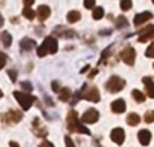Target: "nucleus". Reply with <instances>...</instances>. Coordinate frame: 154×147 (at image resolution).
I'll return each instance as SVG.
<instances>
[{
  "label": "nucleus",
  "instance_id": "nucleus-21",
  "mask_svg": "<svg viewBox=\"0 0 154 147\" xmlns=\"http://www.w3.org/2000/svg\"><path fill=\"white\" fill-rule=\"evenodd\" d=\"M92 16H93V19H95V20H100V19L104 16V10L101 7H96L95 10H93Z\"/></svg>",
  "mask_w": 154,
  "mask_h": 147
},
{
  "label": "nucleus",
  "instance_id": "nucleus-29",
  "mask_svg": "<svg viewBox=\"0 0 154 147\" xmlns=\"http://www.w3.org/2000/svg\"><path fill=\"white\" fill-rule=\"evenodd\" d=\"M96 4V0H84V7L91 10V8H95Z\"/></svg>",
  "mask_w": 154,
  "mask_h": 147
},
{
  "label": "nucleus",
  "instance_id": "nucleus-16",
  "mask_svg": "<svg viewBox=\"0 0 154 147\" xmlns=\"http://www.w3.org/2000/svg\"><path fill=\"white\" fill-rule=\"evenodd\" d=\"M80 18H81V14H80L79 11H70L66 16V19H68L69 23H76V22L80 20Z\"/></svg>",
  "mask_w": 154,
  "mask_h": 147
},
{
  "label": "nucleus",
  "instance_id": "nucleus-30",
  "mask_svg": "<svg viewBox=\"0 0 154 147\" xmlns=\"http://www.w3.org/2000/svg\"><path fill=\"white\" fill-rule=\"evenodd\" d=\"M5 62H7V56L0 51V69H3L5 66Z\"/></svg>",
  "mask_w": 154,
  "mask_h": 147
},
{
  "label": "nucleus",
  "instance_id": "nucleus-22",
  "mask_svg": "<svg viewBox=\"0 0 154 147\" xmlns=\"http://www.w3.org/2000/svg\"><path fill=\"white\" fill-rule=\"evenodd\" d=\"M131 94H133V97H134V99H135L138 103H143V101H145V94L142 93L141 91H138V89H134Z\"/></svg>",
  "mask_w": 154,
  "mask_h": 147
},
{
  "label": "nucleus",
  "instance_id": "nucleus-24",
  "mask_svg": "<svg viewBox=\"0 0 154 147\" xmlns=\"http://www.w3.org/2000/svg\"><path fill=\"white\" fill-rule=\"evenodd\" d=\"M60 92H61V93H60V100H62V101H68V100H69V96H70L69 88H64Z\"/></svg>",
  "mask_w": 154,
  "mask_h": 147
},
{
  "label": "nucleus",
  "instance_id": "nucleus-32",
  "mask_svg": "<svg viewBox=\"0 0 154 147\" xmlns=\"http://www.w3.org/2000/svg\"><path fill=\"white\" fill-rule=\"evenodd\" d=\"M8 76L11 77V81H12V82H15V81H16V72H15V70H8Z\"/></svg>",
  "mask_w": 154,
  "mask_h": 147
},
{
  "label": "nucleus",
  "instance_id": "nucleus-25",
  "mask_svg": "<svg viewBox=\"0 0 154 147\" xmlns=\"http://www.w3.org/2000/svg\"><path fill=\"white\" fill-rule=\"evenodd\" d=\"M131 5H133L131 0H122V2H120V8H122V11H128L131 8Z\"/></svg>",
  "mask_w": 154,
  "mask_h": 147
},
{
  "label": "nucleus",
  "instance_id": "nucleus-26",
  "mask_svg": "<svg viewBox=\"0 0 154 147\" xmlns=\"http://www.w3.org/2000/svg\"><path fill=\"white\" fill-rule=\"evenodd\" d=\"M143 119L146 123H153L154 122V111H147V112L145 113Z\"/></svg>",
  "mask_w": 154,
  "mask_h": 147
},
{
  "label": "nucleus",
  "instance_id": "nucleus-31",
  "mask_svg": "<svg viewBox=\"0 0 154 147\" xmlns=\"http://www.w3.org/2000/svg\"><path fill=\"white\" fill-rule=\"evenodd\" d=\"M65 143H66V147H76V146H75V143H73V140L70 139V138L68 136V135L65 136Z\"/></svg>",
  "mask_w": 154,
  "mask_h": 147
},
{
  "label": "nucleus",
  "instance_id": "nucleus-36",
  "mask_svg": "<svg viewBox=\"0 0 154 147\" xmlns=\"http://www.w3.org/2000/svg\"><path fill=\"white\" fill-rule=\"evenodd\" d=\"M22 86L24 89H27V91H31V84H29V82H22Z\"/></svg>",
  "mask_w": 154,
  "mask_h": 147
},
{
  "label": "nucleus",
  "instance_id": "nucleus-6",
  "mask_svg": "<svg viewBox=\"0 0 154 147\" xmlns=\"http://www.w3.org/2000/svg\"><path fill=\"white\" fill-rule=\"evenodd\" d=\"M135 50H134V47H131V46H127V47L125 49V50L120 53V58H122V61L125 62L126 65H134V62H135Z\"/></svg>",
  "mask_w": 154,
  "mask_h": 147
},
{
  "label": "nucleus",
  "instance_id": "nucleus-40",
  "mask_svg": "<svg viewBox=\"0 0 154 147\" xmlns=\"http://www.w3.org/2000/svg\"><path fill=\"white\" fill-rule=\"evenodd\" d=\"M152 2H153V3H154V0H152Z\"/></svg>",
  "mask_w": 154,
  "mask_h": 147
},
{
  "label": "nucleus",
  "instance_id": "nucleus-5",
  "mask_svg": "<svg viewBox=\"0 0 154 147\" xmlns=\"http://www.w3.org/2000/svg\"><path fill=\"white\" fill-rule=\"evenodd\" d=\"M14 96H15V99L18 100V103L20 104V107L23 108L24 111L30 110V107L32 105V103H34L35 97L30 96V94L27 93H23V92H14Z\"/></svg>",
  "mask_w": 154,
  "mask_h": 147
},
{
  "label": "nucleus",
  "instance_id": "nucleus-11",
  "mask_svg": "<svg viewBox=\"0 0 154 147\" xmlns=\"http://www.w3.org/2000/svg\"><path fill=\"white\" fill-rule=\"evenodd\" d=\"M138 140H139V143L143 146L149 145L150 140H152V134H150L149 130H141V131L138 132Z\"/></svg>",
  "mask_w": 154,
  "mask_h": 147
},
{
  "label": "nucleus",
  "instance_id": "nucleus-4",
  "mask_svg": "<svg viewBox=\"0 0 154 147\" xmlns=\"http://www.w3.org/2000/svg\"><path fill=\"white\" fill-rule=\"evenodd\" d=\"M125 85H126L125 80H122V78L118 77V76H112V77L107 81L106 88H107V91H109L111 93H118V92H120L125 88Z\"/></svg>",
  "mask_w": 154,
  "mask_h": 147
},
{
  "label": "nucleus",
  "instance_id": "nucleus-1",
  "mask_svg": "<svg viewBox=\"0 0 154 147\" xmlns=\"http://www.w3.org/2000/svg\"><path fill=\"white\" fill-rule=\"evenodd\" d=\"M58 50V42L53 37H46L43 43L37 49L38 57H45L46 54H54Z\"/></svg>",
  "mask_w": 154,
  "mask_h": 147
},
{
  "label": "nucleus",
  "instance_id": "nucleus-17",
  "mask_svg": "<svg viewBox=\"0 0 154 147\" xmlns=\"http://www.w3.org/2000/svg\"><path fill=\"white\" fill-rule=\"evenodd\" d=\"M5 118H8L10 119V122H12V123H16V122H19L22 118H23V115H22L20 112H18V111H11Z\"/></svg>",
  "mask_w": 154,
  "mask_h": 147
},
{
  "label": "nucleus",
  "instance_id": "nucleus-38",
  "mask_svg": "<svg viewBox=\"0 0 154 147\" xmlns=\"http://www.w3.org/2000/svg\"><path fill=\"white\" fill-rule=\"evenodd\" d=\"M3 24H4V19H3V16L0 15V27H3Z\"/></svg>",
  "mask_w": 154,
  "mask_h": 147
},
{
  "label": "nucleus",
  "instance_id": "nucleus-37",
  "mask_svg": "<svg viewBox=\"0 0 154 147\" xmlns=\"http://www.w3.org/2000/svg\"><path fill=\"white\" fill-rule=\"evenodd\" d=\"M10 146L11 147H19V145L16 142H10Z\"/></svg>",
  "mask_w": 154,
  "mask_h": 147
},
{
  "label": "nucleus",
  "instance_id": "nucleus-18",
  "mask_svg": "<svg viewBox=\"0 0 154 147\" xmlns=\"http://www.w3.org/2000/svg\"><path fill=\"white\" fill-rule=\"evenodd\" d=\"M139 122H141V118H139L137 113H130L127 116V124L128 126H138Z\"/></svg>",
  "mask_w": 154,
  "mask_h": 147
},
{
  "label": "nucleus",
  "instance_id": "nucleus-19",
  "mask_svg": "<svg viewBox=\"0 0 154 147\" xmlns=\"http://www.w3.org/2000/svg\"><path fill=\"white\" fill-rule=\"evenodd\" d=\"M115 26H116L118 28H125V27L128 26V22L125 16H118L116 20H115Z\"/></svg>",
  "mask_w": 154,
  "mask_h": 147
},
{
  "label": "nucleus",
  "instance_id": "nucleus-23",
  "mask_svg": "<svg viewBox=\"0 0 154 147\" xmlns=\"http://www.w3.org/2000/svg\"><path fill=\"white\" fill-rule=\"evenodd\" d=\"M23 16H24L26 19H29V20H32V19L35 18V12H34V11H32L30 7H26V8L23 10Z\"/></svg>",
  "mask_w": 154,
  "mask_h": 147
},
{
  "label": "nucleus",
  "instance_id": "nucleus-33",
  "mask_svg": "<svg viewBox=\"0 0 154 147\" xmlns=\"http://www.w3.org/2000/svg\"><path fill=\"white\" fill-rule=\"evenodd\" d=\"M51 88H53L54 92H60V86H58V82H57V81H53V82H51Z\"/></svg>",
  "mask_w": 154,
  "mask_h": 147
},
{
  "label": "nucleus",
  "instance_id": "nucleus-14",
  "mask_svg": "<svg viewBox=\"0 0 154 147\" xmlns=\"http://www.w3.org/2000/svg\"><path fill=\"white\" fill-rule=\"evenodd\" d=\"M50 12H51L50 7H48V5H39V7H38V11H37L38 18H39L41 22L46 20V19L50 16Z\"/></svg>",
  "mask_w": 154,
  "mask_h": 147
},
{
  "label": "nucleus",
  "instance_id": "nucleus-27",
  "mask_svg": "<svg viewBox=\"0 0 154 147\" xmlns=\"http://www.w3.org/2000/svg\"><path fill=\"white\" fill-rule=\"evenodd\" d=\"M145 54H146V57H149V58H154V42L146 49V53Z\"/></svg>",
  "mask_w": 154,
  "mask_h": 147
},
{
  "label": "nucleus",
  "instance_id": "nucleus-7",
  "mask_svg": "<svg viewBox=\"0 0 154 147\" xmlns=\"http://www.w3.org/2000/svg\"><path fill=\"white\" fill-rule=\"evenodd\" d=\"M97 120H99V112L96 110H93V108L88 110L81 118V123L84 124H92V123H96Z\"/></svg>",
  "mask_w": 154,
  "mask_h": 147
},
{
  "label": "nucleus",
  "instance_id": "nucleus-41",
  "mask_svg": "<svg viewBox=\"0 0 154 147\" xmlns=\"http://www.w3.org/2000/svg\"><path fill=\"white\" fill-rule=\"evenodd\" d=\"M153 68H154V64H153Z\"/></svg>",
  "mask_w": 154,
  "mask_h": 147
},
{
  "label": "nucleus",
  "instance_id": "nucleus-3",
  "mask_svg": "<svg viewBox=\"0 0 154 147\" xmlns=\"http://www.w3.org/2000/svg\"><path fill=\"white\" fill-rule=\"evenodd\" d=\"M80 97L81 99H85L88 101H92V103H97L100 100V93H99L97 88L96 86H87L84 85L82 89L80 91Z\"/></svg>",
  "mask_w": 154,
  "mask_h": 147
},
{
  "label": "nucleus",
  "instance_id": "nucleus-13",
  "mask_svg": "<svg viewBox=\"0 0 154 147\" xmlns=\"http://www.w3.org/2000/svg\"><path fill=\"white\" fill-rule=\"evenodd\" d=\"M142 82L145 84V88H146V93L149 97L154 99V82L150 77H143L142 78Z\"/></svg>",
  "mask_w": 154,
  "mask_h": 147
},
{
  "label": "nucleus",
  "instance_id": "nucleus-34",
  "mask_svg": "<svg viewBox=\"0 0 154 147\" xmlns=\"http://www.w3.org/2000/svg\"><path fill=\"white\" fill-rule=\"evenodd\" d=\"M23 4L26 5V7H31V5L34 4V0H23Z\"/></svg>",
  "mask_w": 154,
  "mask_h": 147
},
{
  "label": "nucleus",
  "instance_id": "nucleus-2",
  "mask_svg": "<svg viewBox=\"0 0 154 147\" xmlns=\"http://www.w3.org/2000/svg\"><path fill=\"white\" fill-rule=\"evenodd\" d=\"M68 128L69 131H76V132H80V134H85V135H91L89 130L85 126H82V123H80L79 119H77V113L75 111H70L69 115H68Z\"/></svg>",
  "mask_w": 154,
  "mask_h": 147
},
{
  "label": "nucleus",
  "instance_id": "nucleus-20",
  "mask_svg": "<svg viewBox=\"0 0 154 147\" xmlns=\"http://www.w3.org/2000/svg\"><path fill=\"white\" fill-rule=\"evenodd\" d=\"M2 40H3V45L5 46V47H8V46H11V43H12V38H11V35H10V32H7V31H4L2 34Z\"/></svg>",
  "mask_w": 154,
  "mask_h": 147
},
{
  "label": "nucleus",
  "instance_id": "nucleus-35",
  "mask_svg": "<svg viewBox=\"0 0 154 147\" xmlns=\"http://www.w3.org/2000/svg\"><path fill=\"white\" fill-rule=\"evenodd\" d=\"M38 147H54V146L51 145L50 142H42V143H41V145L38 146Z\"/></svg>",
  "mask_w": 154,
  "mask_h": 147
},
{
  "label": "nucleus",
  "instance_id": "nucleus-10",
  "mask_svg": "<svg viewBox=\"0 0 154 147\" xmlns=\"http://www.w3.org/2000/svg\"><path fill=\"white\" fill-rule=\"evenodd\" d=\"M152 18H153V15H152V12H149V11L141 12V14H138V15H135V18H134V24H135V26H141V24H143L145 22L150 20Z\"/></svg>",
  "mask_w": 154,
  "mask_h": 147
},
{
  "label": "nucleus",
  "instance_id": "nucleus-15",
  "mask_svg": "<svg viewBox=\"0 0 154 147\" xmlns=\"http://www.w3.org/2000/svg\"><path fill=\"white\" fill-rule=\"evenodd\" d=\"M20 47H22V50H24V51H30L35 47V42L31 38H23V39L20 40Z\"/></svg>",
  "mask_w": 154,
  "mask_h": 147
},
{
  "label": "nucleus",
  "instance_id": "nucleus-9",
  "mask_svg": "<svg viewBox=\"0 0 154 147\" xmlns=\"http://www.w3.org/2000/svg\"><path fill=\"white\" fill-rule=\"evenodd\" d=\"M153 38H154V26H147L146 28L139 34L138 40L141 43H143V42H147L149 39H153Z\"/></svg>",
  "mask_w": 154,
  "mask_h": 147
},
{
  "label": "nucleus",
  "instance_id": "nucleus-8",
  "mask_svg": "<svg viewBox=\"0 0 154 147\" xmlns=\"http://www.w3.org/2000/svg\"><path fill=\"white\" fill-rule=\"evenodd\" d=\"M111 139L112 142H115L116 145H123L125 142V131L123 128H114L111 132Z\"/></svg>",
  "mask_w": 154,
  "mask_h": 147
},
{
  "label": "nucleus",
  "instance_id": "nucleus-39",
  "mask_svg": "<svg viewBox=\"0 0 154 147\" xmlns=\"http://www.w3.org/2000/svg\"><path fill=\"white\" fill-rule=\"evenodd\" d=\"M2 97H3V93H2V91H0V99H2Z\"/></svg>",
  "mask_w": 154,
  "mask_h": 147
},
{
  "label": "nucleus",
  "instance_id": "nucleus-28",
  "mask_svg": "<svg viewBox=\"0 0 154 147\" xmlns=\"http://www.w3.org/2000/svg\"><path fill=\"white\" fill-rule=\"evenodd\" d=\"M61 37L62 38H73V37H76V32L73 31V30H66V31H62Z\"/></svg>",
  "mask_w": 154,
  "mask_h": 147
},
{
  "label": "nucleus",
  "instance_id": "nucleus-12",
  "mask_svg": "<svg viewBox=\"0 0 154 147\" xmlns=\"http://www.w3.org/2000/svg\"><path fill=\"white\" fill-rule=\"evenodd\" d=\"M111 110H112V112H115V113L125 112V111H126V103H125V100H123V99L115 100V101L111 104Z\"/></svg>",
  "mask_w": 154,
  "mask_h": 147
}]
</instances>
